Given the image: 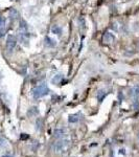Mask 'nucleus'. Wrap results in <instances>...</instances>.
Listing matches in <instances>:
<instances>
[{
  "label": "nucleus",
  "instance_id": "nucleus-1",
  "mask_svg": "<svg viewBox=\"0 0 139 157\" xmlns=\"http://www.w3.org/2000/svg\"><path fill=\"white\" fill-rule=\"evenodd\" d=\"M48 91L49 90H48V88H47L46 85H40V86H38V87H36L34 89L33 94H34V96L36 99H39V98H42V96L48 94Z\"/></svg>",
  "mask_w": 139,
  "mask_h": 157
},
{
  "label": "nucleus",
  "instance_id": "nucleus-2",
  "mask_svg": "<svg viewBox=\"0 0 139 157\" xmlns=\"http://www.w3.org/2000/svg\"><path fill=\"white\" fill-rule=\"evenodd\" d=\"M15 45H16V38H15L14 36H9L8 42H7V47H8V49H9V50L14 49Z\"/></svg>",
  "mask_w": 139,
  "mask_h": 157
},
{
  "label": "nucleus",
  "instance_id": "nucleus-3",
  "mask_svg": "<svg viewBox=\"0 0 139 157\" xmlns=\"http://www.w3.org/2000/svg\"><path fill=\"white\" fill-rule=\"evenodd\" d=\"M63 142H64V141H58V142L53 143V144H52V149H53L54 151H56V152L62 151V150L64 149V143H63Z\"/></svg>",
  "mask_w": 139,
  "mask_h": 157
},
{
  "label": "nucleus",
  "instance_id": "nucleus-4",
  "mask_svg": "<svg viewBox=\"0 0 139 157\" xmlns=\"http://www.w3.org/2000/svg\"><path fill=\"white\" fill-rule=\"evenodd\" d=\"M79 120V117L77 114H73V115H70L69 116V123H77Z\"/></svg>",
  "mask_w": 139,
  "mask_h": 157
},
{
  "label": "nucleus",
  "instance_id": "nucleus-5",
  "mask_svg": "<svg viewBox=\"0 0 139 157\" xmlns=\"http://www.w3.org/2000/svg\"><path fill=\"white\" fill-rule=\"evenodd\" d=\"M52 32H53V33H56L58 35H61V32H62V31H61V28H60V27L55 26V27H53V28H52Z\"/></svg>",
  "mask_w": 139,
  "mask_h": 157
},
{
  "label": "nucleus",
  "instance_id": "nucleus-6",
  "mask_svg": "<svg viewBox=\"0 0 139 157\" xmlns=\"http://www.w3.org/2000/svg\"><path fill=\"white\" fill-rule=\"evenodd\" d=\"M4 23H5L4 19L2 17H0V28H2V26H4Z\"/></svg>",
  "mask_w": 139,
  "mask_h": 157
},
{
  "label": "nucleus",
  "instance_id": "nucleus-7",
  "mask_svg": "<svg viewBox=\"0 0 139 157\" xmlns=\"http://www.w3.org/2000/svg\"><path fill=\"white\" fill-rule=\"evenodd\" d=\"M3 142H4V139L2 138V136L0 135V146H2L3 144Z\"/></svg>",
  "mask_w": 139,
  "mask_h": 157
},
{
  "label": "nucleus",
  "instance_id": "nucleus-8",
  "mask_svg": "<svg viewBox=\"0 0 139 157\" xmlns=\"http://www.w3.org/2000/svg\"><path fill=\"white\" fill-rule=\"evenodd\" d=\"M5 157H10V156H5Z\"/></svg>",
  "mask_w": 139,
  "mask_h": 157
},
{
  "label": "nucleus",
  "instance_id": "nucleus-9",
  "mask_svg": "<svg viewBox=\"0 0 139 157\" xmlns=\"http://www.w3.org/2000/svg\"><path fill=\"white\" fill-rule=\"evenodd\" d=\"M138 137H139V134H138Z\"/></svg>",
  "mask_w": 139,
  "mask_h": 157
}]
</instances>
